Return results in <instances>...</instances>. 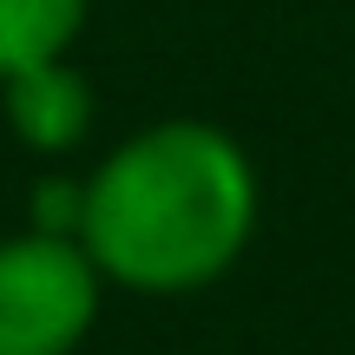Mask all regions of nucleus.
Listing matches in <instances>:
<instances>
[{
    "label": "nucleus",
    "instance_id": "f257e3e1",
    "mask_svg": "<svg viewBox=\"0 0 355 355\" xmlns=\"http://www.w3.org/2000/svg\"><path fill=\"white\" fill-rule=\"evenodd\" d=\"M263 217V178L243 139L211 119H158L86 171L79 243L105 290L198 296L237 270Z\"/></svg>",
    "mask_w": 355,
    "mask_h": 355
},
{
    "label": "nucleus",
    "instance_id": "f03ea898",
    "mask_svg": "<svg viewBox=\"0 0 355 355\" xmlns=\"http://www.w3.org/2000/svg\"><path fill=\"white\" fill-rule=\"evenodd\" d=\"M105 309V277L79 237H0V355H79Z\"/></svg>",
    "mask_w": 355,
    "mask_h": 355
},
{
    "label": "nucleus",
    "instance_id": "7ed1b4c3",
    "mask_svg": "<svg viewBox=\"0 0 355 355\" xmlns=\"http://www.w3.org/2000/svg\"><path fill=\"white\" fill-rule=\"evenodd\" d=\"M0 119L26 152L66 158L92 139L99 99H92V79L73 60H46V66H26V73L0 79Z\"/></svg>",
    "mask_w": 355,
    "mask_h": 355
},
{
    "label": "nucleus",
    "instance_id": "20e7f679",
    "mask_svg": "<svg viewBox=\"0 0 355 355\" xmlns=\"http://www.w3.org/2000/svg\"><path fill=\"white\" fill-rule=\"evenodd\" d=\"M92 0H0V79L46 60H73Z\"/></svg>",
    "mask_w": 355,
    "mask_h": 355
},
{
    "label": "nucleus",
    "instance_id": "39448f33",
    "mask_svg": "<svg viewBox=\"0 0 355 355\" xmlns=\"http://www.w3.org/2000/svg\"><path fill=\"white\" fill-rule=\"evenodd\" d=\"M79 217H86V178L46 171V178L33 184V204H26V230H46V237H79Z\"/></svg>",
    "mask_w": 355,
    "mask_h": 355
}]
</instances>
